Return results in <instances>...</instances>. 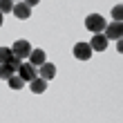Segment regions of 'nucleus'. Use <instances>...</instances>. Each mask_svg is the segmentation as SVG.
<instances>
[{
	"mask_svg": "<svg viewBox=\"0 0 123 123\" xmlns=\"http://www.w3.org/2000/svg\"><path fill=\"white\" fill-rule=\"evenodd\" d=\"M105 25H107V20L101 16V13H90V16L85 18V27H87L92 34H101L105 29Z\"/></svg>",
	"mask_w": 123,
	"mask_h": 123,
	"instance_id": "nucleus-1",
	"label": "nucleus"
},
{
	"mask_svg": "<svg viewBox=\"0 0 123 123\" xmlns=\"http://www.w3.org/2000/svg\"><path fill=\"white\" fill-rule=\"evenodd\" d=\"M103 36H105L107 40H121V36H123L121 20H112V23H107L105 29H103Z\"/></svg>",
	"mask_w": 123,
	"mask_h": 123,
	"instance_id": "nucleus-2",
	"label": "nucleus"
},
{
	"mask_svg": "<svg viewBox=\"0 0 123 123\" xmlns=\"http://www.w3.org/2000/svg\"><path fill=\"white\" fill-rule=\"evenodd\" d=\"M16 74H18L20 78H23L25 83H29V81H31L34 76H38V69H36V67H34V65H31L29 61H27V63L23 61V63L18 65V69H16Z\"/></svg>",
	"mask_w": 123,
	"mask_h": 123,
	"instance_id": "nucleus-3",
	"label": "nucleus"
},
{
	"mask_svg": "<svg viewBox=\"0 0 123 123\" xmlns=\"http://www.w3.org/2000/svg\"><path fill=\"white\" fill-rule=\"evenodd\" d=\"M31 49H34V47L29 45V40H20V38H18V40H16V43L11 45V52L16 54V56H20L23 61H25V58H29Z\"/></svg>",
	"mask_w": 123,
	"mask_h": 123,
	"instance_id": "nucleus-4",
	"label": "nucleus"
},
{
	"mask_svg": "<svg viewBox=\"0 0 123 123\" xmlns=\"http://www.w3.org/2000/svg\"><path fill=\"white\" fill-rule=\"evenodd\" d=\"M74 58H78V61H90L92 58L90 43H76L74 45Z\"/></svg>",
	"mask_w": 123,
	"mask_h": 123,
	"instance_id": "nucleus-5",
	"label": "nucleus"
},
{
	"mask_svg": "<svg viewBox=\"0 0 123 123\" xmlns=\"http://www.w3.org/2000/svg\"><path fill=\"white\" fill-rule=\"evenodd\" d=\"M107 43H110V40H107L105 36H103V31H101V34H94L92 36L90 47H92V52H105V49H107Z\"/></svg>",
	"mask_w": 123,
	"mask_h": 123,
	"instance_id": "nucleus-6",
	"label": "nucleus"
},
{
	"mask_svg": "<svg viewBox=\"0 0 123 123\" xmlns=\"http://www.w3.org/2000/svg\"><path fill=\"white\" fill-rule=\"evenodd\" d=\"M11 13H13L18 20H27V18L31 16V7H29V5H25V2H13Z\"/></svg>",
	"mask_w": 123,
	"mask_h": 123,
	"instance_id": "nucleus-7",
	"label": "nucleus"
},
{
	"mask_svg": "<svg viewBox=\"0 0 123 123\" xmlns=\"http://www.w3.org/2000/svg\"><path fill=\"white\" fill-rule=\"evenodd\" d=\"M36 69H38V76L45 78V81H52V78L56 76V65H54V63H47V61H45L40 67H36Z\"/></svg>",
	"mask_w": 123,
	"mask_h": 123,
	"instance_id": "nucleus-8",
	"label": "nucleus"
},
{
	"mask_svg": "<svg viewBox=\"0 0 123 123\" xmlns=\"http://www.w3.org/2000/svg\"><path fill=\"white\" fill-rule=\"evenodd\" d=\"M27 61H29L34 67H40V65L47 61V54L43 52V49H31V54H29V58H27Z\"/></svg>",
	"mask_w": 123,
	"mask_h": 123,
	"instance_id": "nucleus-9",
	"label": "nucleus"
},
{
	"mask_svg": "<svg viewBox=\"0 0 123 123\" xmlns=\"http://www.w3.org/2000/svg\"><path fill=\"white\" fill-rule=\"evenodd\" d=\"M29 90L34 94H43V92L47 90V81H45V78H40V76H34L31 81H29Z\"/></svg>",
	"mask_w": 123,
	"mask_h": 123,
	"instance_id": "nucleus-10",
	"label": "nucleus"
},
{
	"mask_svg": "<svg viewBox=\"0 0 123 123\" xmlns=\"http://www.w3.org/2000/svg\"><path fill=\"white\" fill-rule=\"evenodd\" d=\"M13 74H16V67H13V65H9V63L0 65V78H2V81H9Z\"/></svg>",
	"mask_w": 123,
	"mask_h": 123,
	"instance_id": "nucleus-11",
	"label": "nucleus"
},
{
	"mask_svg": "<svg viewBox=\"0 0 123 123\" xmlns=\"http://www.w3.org/2000/svg\"><path fill=\"white\" fill-rule=\"evenodd\" d=\"M7 83H9V87H11V90H16V92L25 87V81H23V78H20L18 74H13V76L9 78V81H7Z\"/></svg>",
	"mask_w": 123,
	"mask_h": 123,
	"instance_id": "nucleus-12",
	"label": "nucleus"
},
{
	"mask_svg": "<svg viewBox=\"0 0 123 123\" xmlns=\"http://www.w3.org/2000/svg\"><path fill=\"white\" fill-rule=\"evenodd\" d=\"M11 56H13L11 47H0V65H2V63H9Z\"/></svg>",
	"mask_w": 123,
	"mask_h": 123,
	"instance_id": "nucleus-13",
	"label": "nucleus"
},
{
	"mask_svg": "<svg viewBox=\"0 0 123 123\" xmlns=\"http://www.w3.org/2000/svg\"><path fill=\"white\" fill-rule=\"evenodd\" d=\"M13 9V0H0V11L2 13H9Z\"/></svg>",
	"mask_w": 123,
	"mask_h": 123,
	"instance_id": "nucleus-14",
	"label": "nucleus"
},
{
	"mask_svg": "<svg viewBox=\"0 0 123 123\" xmlns=\"http://www.w3.org/2000/svg\"><path fill=\"white\" fill-rule=\"evenodd\" d=\"M123 18V7L121 5H114L112 7V20H121Z\"/></svg>",
	"mask_w": 123,
	"mask_h": 123,
	"instance_id": "nucleus-15",
	"label": "nucleus"
},
{
	"mask_svg": "<svg viewBox=\"0 0 123 123\" xmlns=\"http://www.w3.org/2000/svg\"><path fill=\"white\" fill-rule=\"evenodd\" d=\"M20 63H23V58H20V56H16V54H13V56H11V61H9V65H13L16 69H18V65H20Z\"/></svg>",
	"mask_w": 123,
	"mask_h": 123,
	"instance_id": "nucleus-16",
	"label": "nucleus"
},
{
	"mask_svg": "<svg viewBox=\"0 0 123 123\" xmlns=\"http://www.w3.org/2000/svg\"><path fill=\"white\" fill-rule=\"evenodd\" d=\"M23 2H25V5H29V7H36V5L40 2V0H23Z\"/></svg>",
	"mask_w": 123,
	"mask_h": 123,
	"instance_id": "nucleus-17",
	"label": "nucleus"
},
{
	"mask_svg": "<svg viewBox=\"0 0 123 123\" xmlns=\"http://www.w3.org/2000/svg\"><path fill=\"white\" fill-rule=\"evenodd\" d=\"M2 20H5V13L0 11V27H2Z\"/></svg>",
	"mask_w": 123,
	"mask_h": 123,
	"instance_id": "nucleus-18",
	"label": "nucleus"
},
{
	"mask_svg": "<svg viewBox=\"0 0 123 123\" xmlns=\"http://www.w3.org/2000/svg\"><path fill=\"white\" fill-rule=\"evenodd\" d=\"M13 2H23V0H13Z\"/></svg>",
	"mask_w": 123,
	"mask_h": 123,
	"instance_id": "nucleus-19",
	"label": "nucleus"
}]
</instances>
